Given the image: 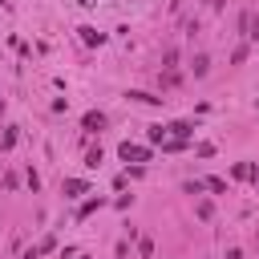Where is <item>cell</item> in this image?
<instances>
[{
	"instance_id": "6da1fadb",
	"label": "cell",
	"mask_w": 259,
	"mask_h": 259,
	"mask_svg": "<svg viewBox=\"0 0 259 259\" xmlns=\"http://www.w3.org/2000/svg\"><path fill=\"white\" fill-rule=\"evenodd\" d=\"M117 154H121V162H150V146H138V142H121Z\"/></svg>"
},
{
	"instance_id": "7a4b0ae2",
	"label": "cell",
	"mask_w": 259,
	"mask_h": 259,
	"mask_svg": "<svg viewBox=\"0 0 259 259\" xmlns=\"http://www.w3.org/2000/svg\"><path fill=\"white\" fill-rule=\"evenodd\" d=\"M231 174H235V178H243V182H251V178H259V166H251V162H235V166H231Z\"/></svg>"
},
{
	"instance_id": "3957f363",
	"label": "cell",
	"mask_w": 259,
	"mask_h": 259,
	"mask_svg": "<svg viewBox=\"0 0 259 259\" xmlns=\"http://www.w3.org/2000/svg\"><path fill=\"white\" fill-rule=\"evenodd\" d=\"M81 125H85V130H93V134H97V130H101V125H105V113H101V109H89V113H85V117H81Z\"/></svg>"
},
{
	"instance_id": "277c9868",
	"label": "cell",
	"mask_w": 259,
	"mask_h": 259,
	"mask_svg": "<svg viewBox=\"0 0 259 259\" xmlns=\"http://www.w3.org/2000/svg\"><path fill=\"white\" fill-rule=\"evenodd\" d=\"M243 32H247V40H259V12L243 16Z\"/></svg>"
},
{
	"instance_id": "5b68a950",
	"label": "cell",
	"mask_w": 259,
	"mask_h": 259,
	"mask_svg": "<svg viewBox=\"0 0 259 259\" xmlns=\"http://www.w3.org/2000/svg\"><path fill=\"white\" fill-rule=\"evenodd\" d=\"M81 40H85V45H105V32H97V28L85 24V28H81Z\"/></svg>"
},
{
	"instance_id": "8992f818",
	"label": "cell",
	"mask_w": 259,
	"mask_h": 259,
	"mask_svg": "<svg viewBox=\"0 0 259 259\" xmlns=\"http://www.w3.org/2000/svg\"><path fill=\"white\" fill-rule=\"evenodd\" d=\"M125 97H134V101H142V105H158L162 97H154V93H142V89H130Z\"/></svg>"
},
{
	"instance_id": "52a82bcc",
	"label": "cell",
	"mask_w": 259,
	"mask_h": 259,
	"mask_svg": "<svg viewBox=\"0 0 259 259\" xmlns=\"http://www.w3.org/2000/svg\"><path fill=\"white\" fill-rule=\"evenodd\" d=\"M206 69H210V57L198 53V57H194V77H206Z\"/></svg>"
},
{
	"instance_id": "ba28073f",
	"label": "cell",
	"mask_w": 259,
	"mask_h": 259,
	"mask_svg": "<svg viewBox=\"0 0 259 259\" xmlns=\"http://www.w3.org/2000/svg\"><path fill=\"white\" fill-rule=\"evenodd\" d=\"M85 190H89L85 178H69V182H65V194H85Z\"/></svg>"
},
{
	"instance_id": "9c48e42d",
	"label": "cell",
	"mask_w": 259,
	"mask_h": 259,
	"mask_svg": "<svg viewBox=\"0 0 259 259\" xmlns=\"http://www.w3.org/2000/svg\"><path fill=\"white\" fill-rule=\"evenodd\" d=\"M97 206H101V198H89V202H85V206H81V210H77V219H89V214H93V210H97Z\"/></svg>"
},
{
	"instance_id": "30bf717a",
	"label": "cell",
	"mask_w": 259,
	"mask_h": 259,
	"mask_svg": "<svg viewBox=\"0 0 259 259\" xmlns=\"http://www.w3.org/2000/svg\"><path fill=\"white\" fill-rule=\"evenodd\" d=\"M97 162H101V146H97V150H89V154H85V166H97Z\"/></svg>"
},
{
	"instance_id": "8fae6325",
	"label": "cell",
	"mask_w": 259,
	"mask_h": 259,
	"mask_svg": "<svg viewBox=\"0 0 259 259\" xmlns=\"http://www.w3.org/2000/svg\"><path fill=\"white\" fill-rule=\"evenodd\" d=\"M227 259H243V251H239V247H231V251H227Z\"/></svg>"
},
{
	"instance_id": "7c38bea8",
	"label": "cell",
	"mask_w": 259,
	"mask_h": 259,
	"mask_svg": "<svg viewBox=\"0 0 259 259\" xmlns=\"http://www.w3.org/2000/svg\"><path fill=\"white\" fill-rule=\"evenodd\" d=\"M24 259H40V247H32V251H24Z\"/></svg>"
},
{
	"instance_id": "4fadbf2b",
	"label": "cell",
	"mask_w": 259,
	"mask_h": 259,
	"mask_svg": "<svg viewBox=\"0 0 259 259\" xmlns=\"http://www.w3.org/2000/svg\"><path fill=\"white\" fill-rule=\"evenodd\" d=\"M0 105H4V101H0Z\"/></svg>"
}]
</instances>
